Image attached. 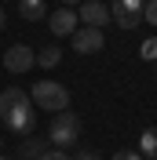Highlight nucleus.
Wrapping results in <instances>:
<instances>
[{"instance_id":"20e7f679","label":"nucleus","mask_w":157,"mask_h":160,"mask_svg":"<svg viewBox=\"0 0 157 160\" xmlns=\"http://www.w3.org/2000/svg\"><path fill=\"white\" fill-rule=\"evenodd\" d=\"M110 22H117L121 29H135L143 22V0H113L110 4Z\"/></svg>"},{"instance_id":"4468645a","label":"nucleus","mask_w":157,"mask_h":160,"mask_svg":"<svg viewBox=\"0 0 157 160\" xmlns=\"http://www.w3.org/2000/svg\"><path fill=\"white\" fill-rule=\"evenodd\" d=\"M143 22L157 26V0H143Z\"/></svg>"},{"instance_id":"dca6fc26","label":"nucleus","mask_w":157,"mask_h":160,"mask_svg":"<svg viewBox=\"0 0 157 160\" xmlns=\"http://www.w3.org/2000/svg\"><path fill=\"white\" fill-rule=\"evenodd\" d=\"M48 160H69L66 149H48Z\"/></svg>"},{"instance_id":"7ed1b4c3","label":"nucleus","mask_w":157,"mask_h":160,"mask_svg":"<svg viewBox=\"0 0 157 160\" xmlns=\"http://www.w3.org/2000/svg\"><path fill=\"white\" fill-rule=\"evenodd\" d=\"M80 138V117L77 113H55V120H51V128H48V142L55 146V149H69L73 142Z\"/></svg>"},{"instance_id":"39448f33","label":"nucleus","mask_w":157,"mask_h":160,"mask_svg":"<svg viewBox=\"0 0 157 160\" xmlns=\"http://www.w3.org/2000/svg\"><path fill=\"white\" fill-rule=\"evenodd\" d=\"M33 66H37V51L30 44H11L4 51V69L8 73H30Z\"/></svg>"},{"instance_id":"f257e3e1","label":"nucleus","mask_w":157,"mask_h":160,"mask_svg":"<svg viewBox=\"0 0 157 160\" xmlns=\"http://www.w3.org/2000/svg\"><path fill=\"white\" fill-rule=\"evenodd\" d=\"M0 117H4V124H8L15 135H30V131L37 128V106H33L30 91L8 88L0 95Z\"/></svg>"},{"instance_id":"a211bd4d","label":"nucleus","mask_w":157,"mask_h":160,"mask_svg":"<svg viewBox=\"0 0 157 160\" xmlns=\"http://www.w3.org/2000/svg\"><path fill=\"white\" fill-rule=\"evenodd\" d=\"M4 26H8V15H4V8H0V33H4Z\"/></svg>"},{"instance_id":"1a4fd4ad","label":"nucleus","mask_w":157,"mask_h":160,"mask_svg":"<svg viewBox=\"0 0 157 160\" xmlns=\"http://www.w3.org/2000/svg\"><path fill=\"white\" fill-rule=\"evenodd\" d=\"M44 153H48V138H33V135H26L22 146H19V157L22 160H37V157H44Z\"/></svg>"},{"instance_id":"6e6552de","label":"nucleus","mask_w":157,"mask_h":160,"mask_svg":"<svg viewBox=\"0 0 157 160\" xmlns=\"http://www.w3.org/2000/svg\"><path fill=\"white\" fill-rule=\"evenodd\" d=\"M77 18L84 22V26H91V29H102V26L110 22V8L102 4V0H88V4L77 8Z\"/></svg>"},{"instance_id":"f03ea898","label":"nucleus","mask_w":157,"mask_h":160,"mask_svg":"<svg viewBox=\"0 0 157 160\" xmlns=\"http://www.w3.org/2000/svg\"><path fill=\"white\" fill-rule=\"evenodd\" d=\"M30 98H33L37 109H48V113H66L69 109V91L59 80H37L33 91H30Z\"/></svg>"},{"instance_id":"4be33fe9","label":"nucleus","mask_w":157,"mask_h":160,"mask_svg":"<svg viewBox=\"0 0 157 160\" xmlns=\"http://www.w3.org/2000/svg\"><path fill=\"white\" fill-rule=\"evenodd\" d=\"M0 160H8V157H0Z\"/></svg>"},{"instance_id":"5701e85b","label":"nucleus","mask_w":157,"mask_h":160,"mask_svg":"<svg viewBox=\"0 0 157 160\" xmlns=\"http://www.w3.org/2000/svg\"><path fill=\"white\" fill-rule=\"evenodd\" d=\"M154 73H157V66H154Z\"/></svg>"},{"instance_id":"aec40b11","label":"nucleus","mask_w":157,"mask_h":160,"mask_svg":"<svg viewBox=\"0 0 157 160\" xmlns=\"http://www.w3.org/2000/svg\"><path fill=\"white\" fill-rule=\"evenodd\" d=\"M37 160H48V153H44V157H37Z\"/></svg>"},{"instance_id":"9b49d317","label":"nucleus","mask_w":157,"mask_h":160,"mask_svg":"<svg viewBox=\"0 0 157 160\" xmlns=\"http://www.w3.org/2000/svg\"><path fill=\"white\" fill-rule=\"evenodd\" d=\"M59 62H62V48H59V44H48V48L37 51V66H40V69H55Z\"/></svg>"},{"instance_id":"6ab92c4d","label":"nucleus","mask_w":157,"mask_h":160,"mask_svg":"<svg viewBox=\"0 0 157 160\" xmlns=\"http://www.w3.org/2000/svg\"><path fill=\"white\" fill-rule=\"evenodd\" d=\"M73 4H77V0H62V8H73Z\"/></svg>"},{"instance_id":"f3484780","label":"nucleus","mask_w":157,"mask_h":160,"mask_svg":"<svg viewBox=\"0 0 157 160\" xmlns=\"http://www.w3.org/2000/svg\"><path fill=\"white\" fill-rule=\"evenodd\" d=\"M73 160H99V153H91V149H80Z\"/></svg>"},{"instance_id":"423d86ee","label":"nucleus","mask_w":157,"mask_h":160,"mask_svg":"<svg viewBox=\"0 0 157 160\" xmlns=\"http://www.w3.org/2000/svg\"><path fill=\"white\" fill-rule=\"evenodd\" d=\"M102 44H106L102 29H91V26H80V29L69 37V48L77 51V55H95V51H102Z\"/></svg>"},{"instance_id":"9d476101","label":"nucleus","mask_w":157,"mask_h":160,"mask_svg":"<svg viewBox=\"0 0 157 160\" xmlns=\"http://www.w3.org/2000/svg\"><path fill=\"white\" fill-rule=\"evenodd\" d=\"M139 157L143 160H157V128H146L139 135Z\"/></svg>"},{"instance_id":"f8f14e48","label":"nucleus","mask_w":157,"mask_h":160,"mask_svg":"<svg viewBox=\"0 0 157 160\" xmlns=\"http://www.w3.org/2000/svg\"><path fill=\"white\" fill-rule=\"evenodd\" d=\"M19 15L26 22H40L48 15V8H44V0H19Z\"/></svg>"},{"instance_id":"412c9836","label":"nucleus","mask_w":157,"mask_h":160,"mask_svg":"<svg viewBox=\"0 0 157 160\" xmlns=\"http://www.w3.org/2000/svg\"><path fill=\"white\" fill-rule=\"evenodd\" d=\"M0 149H4V138H0Z\"/></svg>"},{"instance_id":"0eeeda50","label":"nucleus","mask_w":157,"mask_h":160,"mask_svg":"<svg viewBox=\"0 0 157 160\" xmlns=\"http://www.w3.org/2000/svg\"><path fill=\"white\" fill-rule=\"evenodd\" d=\"M48 26H51V33H55V37H73V33L80 29V18H77V11L73 8H59V11H51L48 15Z\"/></svg>"},{"instance_id":"ddd939ff","label":"nucleus","mask_w":157,"mask_h":160,"mask_svg":"<svg viewBox=\"0 0 157 160\" xmlns=\"http://www.w3.org/2000/svg\"><path fill=\"white\" fill-rule=\"evenodd\" d=\"M139 55L146 62H157V37H150V40H143V48H139Z\"/></svg>"},{"instance_id":"2eb2a0df","label":"nucleus","mask_w":157,"mask_h":160,"mask_svg":"<svg viewBox=\"0 0 157 160\" xmlns=\"http://www.w3.org/2000/svg\"><path fill=\"white\" fill-rule=\"evenodd\" d=\"M113 160H143V157H139V149H117Z\"/></svg>"}]
</instances>
